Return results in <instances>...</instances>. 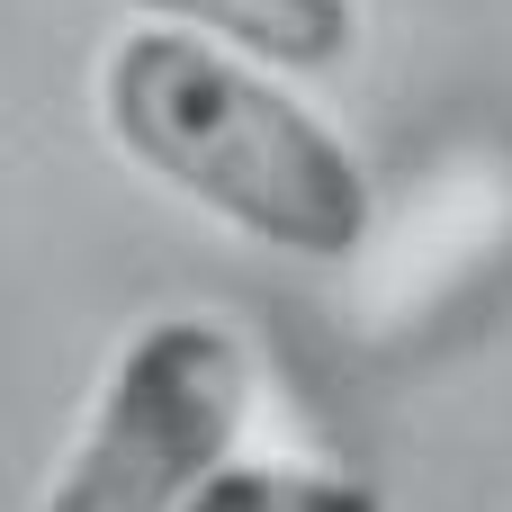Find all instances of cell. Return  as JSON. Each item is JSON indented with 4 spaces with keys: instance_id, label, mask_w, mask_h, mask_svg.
Returning <instances> with one entry per match:
<instances>
[{
    "instance_id": "obj_4",
    "label": "cell",
    "mask_w": 512,
    "mask_h": 512,
    "mask_svg": "<svg viewBox=\"0 0 512 512\" xmlns=\"http://www.w3.org/2000/svg\"><path fill=\"white\" fill-rule=\"evenodd\" d=\"M189 512H378L360 477L333 468H288V459H234Z\"/></svg>"
},
{
    "instance_id": "obj_3",
    "label": "cell",
    "mask_w": 512,
    "mask_h": 512,
    "mask_svg": "<svg viewBox=\"0 0 512 512\" xmlns=\"http://www.w3.org/2000/svg\"><path fill=\"white\" fill-rule=\"evenodd\" d=\"M162 27H198L270 72H333L360 45V0H126Z\"/></svg>"
},
{
    "instance_id": "obj_2",
    "label": "cell",
    "mask_w": 512,
    "mask_h": 512,
    "mask_svg": "<svg viewBox=\"0 0 512 512\" xmlns=\"http://www.w3.org/2000/svg\"><path fill=\"white\" fill-rule=\"evenodd\" d=\"M243 423H252V351L216 315H162L117 351L36 512H189L234 468Z\"/></svg>"
},
{
    "instance_id": "obj_1",
    "label": "cell",
    "mask_w": 512,
    "mask_h": 512,
    "mask_svg": "<svg viewBox=\"0 0 512 512\" xmlns=\"http://www.w3.org/2000/svg\"><path fill=\"white\" fill-rule=\"evenodd\" d=\"M99 117L135 171L288 261H351L378 225L360 153L288 99L270 63L198 27H126L99 63Z\"/></svg>"
}]
</instances>
